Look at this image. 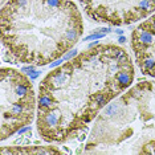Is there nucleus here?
I'll list each match as a JSON object with an SVG mask.
<instances>
[{"instance_id":"obj_1","label":"nucleus","mask_w":155,"mask_h":155,"mask_svg":"<svg viewBox=\"0 0 155 155\" xmlns=\"http://www.w3.org/2000/svg\"><path fill=\"white\" fill-rule=\"evenodd\" d=\"M134 39L142 45H151L154 43V35L150 31H140V35L137 37L134 36Z\"/></svg>"},{"instance_id":"obj_2","label":"nucleus","mask_w":155,"mask_h":155,"mask_svg":"<svg viewBox=\"0 0 155 155\" xmlns=\"http://www.w3.org/2000/svg\"><path fill=\"white\" fill-rule=\"evenodd\" d=\"M117 81L119 84L122 88H126V86L130 85V82H131V74L129 73V72H122L119 70L118 73H117Z\"/></svg>"},{"instance_id":"obj_3","label":"nucleus","mask_w":155,"mask_h":155,"mask_svg":"<svg viewBox=\"0 0 155 155\" xmlns=\"http://www.w3.org/2000/svg\"><path fill=\"white\" fill-rule=\"evenodd\" d=\"M15 93H16V96H19L20 98L27 97V94L29 93V86L25 85L24 82H17L15 85Z\"/></svg>"},{"instance_id":"obj_4","label":"nucleus","mask_w":155,"mask_h":155,"mask_svg":"<svg viewBox=\"0 0 155 155\" xmlns=\"http://www.w3.org/2000/svg\"><path fill=\"white\" fill-rule=\"evenodd\" d=\"M81 32L76 29V28H68L65 31V37H66V41H69V43H76L78 39V36H80Z\"/></svg>"},{"instance_id":"obj_5","label":"nucleus","mask_w":155,"mask_h":155,"mask_svg":"<svg viewBox=\"0 0 155 155\" xmlns=\"http://www.w3.org/2000/svg\"><path fill=\"white\" fill-rule=\"evenodd\" d=\"M52 106H53V102H52L51 97L49 96H45V94H43V96H40L39 98V108H45V109H52Z\"/></svg>"},{"instance_id":"obj_6","label":"nucleus","mask_w":155,"mask_h":155,"mask_svg":"<svg viewBox=\"0 0 155 155\" xmlns=\"http://www.w3.org/2000/svg\"><path fill=\"white\" fill-rule=\"evenodd\" d=\"M111 96H105V94H97V96H94L93 100H94V104H97L100 108L101 106H105V104H108V101L110 100Z\"/></svg>"},{"instance_id":"obj_7","label":"nucleus","mask_w":155,"mask_h":155,"mask_svg":"<svg viewBox=\"0 0 155 155\" xmlns=\"http://www.w3.org/2000/svg\"><path fill=\"white\" fill-rule=\"evenodd\" d=\"M118 111V104H109L104 110V114L106 117H113Z\"/></svg>"},{"instance_id":"obj_8","label":"nucleus","mask_w":155,"mask_h":155,"mask_svg":"<svg viewBox=\"0 0 155 155\" xmlns=\"http://www.w3.org/2000/svg\"><path fill=\"white\" fill-rule=\"evenodd\" d=\"M155 68V60L151 57H147L143 60V70H151Z\"/></svg>"},{"instance_id":"obj_9","label":"nucleus","mask_w":155,"mask_h":155,"mask_svg":"<svg viewBox=\"0 0 155 155\" xmlns=\"http://www.w3.org/2000/svg\"><path fill=\"white\" fill-rule=\"evenodd\" d=\"M105 35H106V33H104V32H98V31H96L94 33H92L90 36L85 37V39H84V41H90V40H98V39H102V37H105Z\"/></svg>"},{"instance_id":"obj_10","label":"nucleus","mask_w":155,"mask_h":155,"mask_svg":"<svg viewBox=\"0 0 155 155\" xmlns=\"http://www.w3.org/2000/svg\"><path fill=\"white\" fill-rule=\"evenodd\" d=\"M77 54H78V51H77V49H72V51H69L66 54H64V56H62V60H64V61H68V60H70V58L76 57Z\"/></svg>"},{"instance_id":"obj_11","label":"nucleus","mask_w":155,"mask_h":155,"mask_svg":"<svg viewBox=\"0 0 155 155\" xmlns=\"http://www.w3.org/2000/svg\"><path fill=\"white\" fill-rule=\"evenodd\" d=\"M40 74H41V72H39V70H33V72H31V73H28V77H29V80H36Z\"/></svg>"},{"instance_id":"obj_12","label":"nucleus","mask_w":155,"mask_h":155,"mask_svg":"<svg viewBox=\"0 0 155 155\" xmlns=\"http://www.w3.org/2000/svg\"><path fill=\"white\" fill-rule=\"evenodd\" d=\"M62 62H64V60H62V57L61 58H58V60H56V61H53V62H51V64H49V68H57L58 65H61Z\"/></svg>"},{"instance_id":"obj_13","label":"nucleus","mask_w":155,"mask_h":155,"mask_svg":"<svg viewBox=\"0 0 155 155\" xmlns=\"http://www.w3.org/2000/svg\"><path fill=\"white\" fill-rule=\"evenodd\" d=\"M29 130H31V126H24V127H21V129H19V130H17V134H19V135H23V134L28 133Z\"/></svg>"},{"instance_id":"obj_14","label":"nucleus","mask_w":155,"mask_h":155,"mask_svg":"<svg viewBox=\"0 0 155 155\" xmlns=\"http://www.w3.org/2000/svg\"><path fill=\"white\" fill-rule=\"evenodd\" d=\"M33 70H35V66H33V65L24 66V68H21V72H23V73H31V72H33Z\"/></svg>"},{"instance_id":"obj_15","label":"nucleus","mask_w":155,"mask_h":155,"mask_svg":"<svg viewBox=\"0 0 155 155\" xmlns=\"http://www.w3.org/2000/svg\"><path fill=\"white\" fill-rule=\"evenodd\" d=\"M86 133H88V131H85V130H84V131H82L81 134L78 135V140H81V142H84V140L86 139Z\"/></svg>"},{"instance_id":"obj_16","label":"nucleus","mask_w":155,"mask_h":155,"mask_svg":"<svg viewBox=\"0 0 155 155\" xmlns=\"http://www.w3.org/2000/svg\"><path fill=\"white\" fill-rule=\"evenodd\" d=\"M96 31L104 32V33H106V35H108V33H110V32H111V29H110V28H98V29H96Z\"/></svg>"},{"instance_id":"obj_17","label":"nucleus","mask_w":155,"mask_h":155,"mask_svg":"<svg viewBox=\"0 0 155 155\" xmlns=\"http://www.w3.org/2000/svg\"><path fill=\"white\" fill-rule=\"evenodd\" d=\"M118 43H119V44H125V43H126V37H125L123 35L119 36V39H118Z\"/></svg>"},{"instance_id":"obj_18","label":"nucleus","mask_w":155,"mask_h":155,"mask_svg":"<svg viewBox=\"0 0 155 155\" xmlns=\"http://www.w3.org/2000/svg\"><path fill=\"white\" fill-rule=\"evenodd\" d=\"M31 143V139H29V137H27L25 139H23V144H29Z\"/></svg>"},{"instance_id":"obj_19","label":"nucleus","mask_w":155,"mask_h":155,"mask_svg":"<svg viewBox=\"0 0 155 155\" xmlns=\"http://www.w3.org/2000/svg\"><path fill=\"white\" fill-rule=\"evenodd\" d=\"M98 44H100V43H98V41H94V43H90V44H89V49H92V48H93V47H96V45H98Z\"/></svg>"},{"instance_id":"obj_20","label":"nucleus","mask_w":155,"mask_h":155,"mask_svg":"<svg viewBox=\"0 0 155 155\" xmlns=\"http://www.w3.org/2000/svg\"><path fill=\"white\" fill-rule=\"evenodd\" d=\"M115 33L117 35H119V36H122L123 35V29H119V28H118V29H115Z\"/></svg>"},{"instance_id":"obj_21","label":"nucleus","mask_w":155,"mask_h":155,"mask_svg":"<svg viewBox=\"0 0 155 155\" xmlns=\"http://www.w3.org/2000/svg\"><path fill=\"white\" fill-rule=\"evenodd\" d=\"M82 148H84V146H81V147L78 148V150H77L76 152H77V154H81V152H82Z\"/></svg>"},{"instance_id":"obj_22","label":"nucleus","mask_w":155,"mask_h":155,"mask_svg":"<svg viewBox=\"0 0 155 155\" xmlns=\"http://www.w3.org/2000/svg\"><path fill=\"white\" fill-rule=\"evenodd\" d=\"M152 29H154V32H155V23L152 24Z\"/></svg>"}]
</instances>
